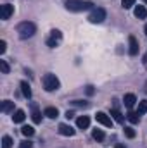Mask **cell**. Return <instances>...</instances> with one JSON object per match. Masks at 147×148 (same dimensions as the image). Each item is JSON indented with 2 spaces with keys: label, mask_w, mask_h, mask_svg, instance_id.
Instances as JSON below:
<instances>
[{
  "label": "cell",
  "mask_w": 147,
  "mask_h": 148,
  "mask_svg": "<svg viewBox=\"0 0 147 148\" xmlns=\"http://www.w3.org/2000/svg\"><path fill=\"white\" fill-rule=\"evenodd\" d=\"M64 7L68 10H71V12H83V10L94 9V3L88 2V0H66Z\"/></svg>",
  "instance_id": "1"
},
{
  "label": "cell",
  "mask_w": 147,
  "mask_h": 148,
  "mask_svg": "<svg viewBox=\"0 0 147 148\" xmlns=\"http://www.w3.org/2000/svg\"><path fill=\"white\" fill-rule=\"evenodd\" d=\"M16 31H17V35L23 38V40H26V38H31L37 33V26H35V23H31V21H23V23L17 24Z\"/></svg>",
  "instance_id": "2"
},
{
  "label": "cell",
  "mask_w": 147,
  "mask_h": 148,
  "mask_svg": "<svg viewBox=\"0 0 147 148\" xmlns=\"http://www.w3.org/2000/svg\"><path fill=\"white\" fill-rule=\"evenodd\" d=\"M42 84H43V88H45V91H55V90H59V86H61V81L57 79V76L55 74H45L43 77H42Z\"/></svg>",
  "instance_id": "3"
},
{
  "label": "cell",
  "mask_w": 147,
  "mask_h": 148,
  "mask_svg": "<svg viewBox=\"0 0 147 148\" xmlns=\"http://www.w3.org/2000/svg\"><path fill=\"white\" fill-rule=\"evenodd\" d=\"M106 19V10L102 7H97V9H92L90 16H88V21L92 24H101L102 21Z\"/></svg>",
  "instance_id": "4"
},
{
  "label": "cell",
  "mask_w": 147,
  "mask_h": 148,
  "mask_svg": "<svg viewBox=\"0 0 147 148\" xmlns=\"http://www.w3.org/2000/svg\"><path fill=\"white\" fill-rule=\"evenodd\" d=\"M61 40H62V33H61L59 29H52V31H50V38L47 40V45H49L50 48H55Z\"/></svg>",
  "instance_id": "5"
},
{
  "label": "cell",
  "mask_w": 147,
  "mask_h": 148,
  "mask_svg": "<svg viewBox=\"0 0 147 148\" xmlns=\"http://www.w3.org/2000/svg\"><path fill=\"white\" fill-rule=\"evenodd\" d=\"M95 119H97V122H101L102 126H106V127H112V119H111L106 112H97Z\"/></svg>",
  "instance_id": "6"
},
{
  "label": "cell",
  "mask_w": 147,
  "mask_h": 148,
  "mask_svg": "<svg viewBox=\"0 0 147 148\" xmlns=\"http://www.w3.org/2000/svg\"><path fill=\"white\" fill-rule=\"evenodd\" d=\"M128 43H130V55H137L139 53V41L135 36H128Z\"/></svg>",
  "instance_id": "7"
},
{
  "label": "cell",
  "mask_w": 147,
  "mask_h": 148,
  "mask_svg": "<svg viewBox=\"0 0 147 148\" xmlns=\"http://www.w3.org/2000/svg\"><path fill=\"white\" fill-rule=\"evenodd\" d=\"M12 14H14V7H12V5H9V3H3V5H2V19H3V21H7Z\"/></svg>",
  "instance_id": "8"
},
{
  "label": "cell",
  "mask_w": 147,
  "mask_h": 148,
  "mask_svg": "<svg viewBox=\"0 0 147 148\" xmlns=\"http://www.w3.org/2000/svg\"><path fill=\"white\" fill-rule=\"evenodd\" d=\"M135 102H137V97H135L133 93H126L125 98H123V103H125L126 109H132V107L135 105Z\"/></svg>",
  "instance_id": "9"
},
{
  "label": "cell",
  "mask_w": 147,
  "mask_h": 148,
  "mask_svg": "<svg viewBox=\"0 0 147 148\" xmlns=\"http://www.w3.org/2000/svg\"><path fill=\"white\" fill-rule=\"evenodd\" d=\"M31 119H33L35 124H40V122H42V114L38 110L37 103H31Z\"/></svg>",
  "instance_id": "10"
},
{
  "label": "cell",
  "mask_w": 147,
  "mask_h": 148,
  "mask_svg": "<svg viewBox=\"0 0 147 148\" xmlns=\"http://www.w3.org/2000/svg\"><path fill=\"white\" fill-rule=\"evenodd\" d=\"M59 133L62 136H74V129L68 124H59Z\"/></svg>",
  "instance_id": "11"
},
{
  "label": "cell",
  "mask_w": 147,
  "mask_h": 148,
  "mask_svg": "<svg viewBox=\"0 0 147 148\" xmlns=\"http://www.w3.org/2000/svg\"><path fill=\"white\" fill-rule=\"evenodd\" d=\"M133 14H135L137 19H146L147 17V9L144 5H137V7L133 9Z\"/></svg>",
  "instance_id": "12"
},
{
  "label": "cell",
  "mask_w": 147,
  "mask_h": 148,
  "mask_svg": "<svg viewBox=\"0 0 147 148\" xmlns=\"http://www.w3.org/2000/svg\"><path fill=\"white\" fill-rule=\"evenodd\" d=\"M76 126H78L80 129H87V127L90 126V119H88L87 115H80V117L76 119Z\"/></svg>",
  "instance_id": "13"
},
{
  "label": "cell",
  "mask_w": 147,
  "mask_h": 148,
  "mask_svg": "<svg viewBox=\"0 0 147 148\" xmlns=\"http://www.w3.org/2000/svg\"><path fill=\"white\" fill-rule=\"evenodd\" d=\"M24 119H26V114H24V110H21V109H17V110L14 112V115H12V121L16 124H21Z\"/></svg>",
  "instance_id": "14"
},
{
  "label": "cell",
  "mask_w": 147,
  "mask_h": 148,
  "mask_svg": "<svg viewBox=\"0 0 147 148\" xmlns=\"http://www.w3.org/2000/svg\"><path fill=\"white\" fill-rule=\"evenodd\" d=\"M111 115H112V119H114L116 122H119V124H125V117H123V114L118 110L116 107H114V109H111Z\"/></svg>",
  "instance_id": "15"
},
{
  "label": "cell",
  "mask_w": 147,
  "mask_h": 148,
  "mask_svg": "<svg viewBox=\"0 0 147 148\" xmlns=\"http://www.w3.org/2000/svg\"><path fill=\"white\" fill-rule=\"evenodd\" d=\"M2 112L3 114H9V112H14V102H10V100H3L2 102Z\"/></svg>",
  "instance_id": "16"
},
{
  "label": "cell",
  "mask_w": 147,
  "mask_h": 148,
  "mask_svg": "<svg viewBox=\"0 0 147 148\" xmlns=\"http://www.w3.org/2000/svg\"><path fill=\"white\" fill-rule=\"evenodd\" d=\"M43 115H47L49 119H55V117H59V110L55 107H47L43 110Z\"/></svg>",
  "instance_id": "17"
},
{
  "label": "cell",
  "mask_w": 147,
  "mask_h": 148,
  "mask_svg": "<svg viewBox=\"0 0 147 148\" xmlns=\"http://www.w3.org/2000/svg\"><path fill=\"white\" fill-rule=\"evenodd\" d=\"M21 93L26 97V98H31V88L26 81H21Z\"/></svg>",
  "instance_id": "18"
},
{
  "label": "cell",
  "mask_w": 147,
  "mask_h": 148,
  "mask_svg": "<svg viewBox=\"0 0 147 148\" xmlns=\"http://www.w3.org/2000/svg\"><path fill=\"white\" fill-rule=\"evenodd\" d=\"M92 136H94L95 141H104V138H106V134H104L102 129H94L92 131Z\"/></svg>",
  "instance_id": "19"
},
{
  "label": "cell",
  "mask_w": 147,
  "mask_h": 148,
  "mask_svg": "<svg viewBox=\"0 0 147 148\" xmlns=\"http://www.w3.org/2000/svg\"><path fill=\"white\" fill-rule=\"evenodd\" d=\"M21 133H23L26 138H31V136L35 134V129H33L31 126H23V127H21Z\"/></svg>",
  "instance_id": "20"
},
{
  "label": "cell",
  "mask_w": 147,
  "mask_h": 148,
  "mask_svg": "<svg viewBox=\"0 0 147 148\" xmlns=\"http://www.w3.org/2000/svg\"><path fill=\"white\" fill-rule=\"evenodd\" d=\"M128 121L132 122V124H139V121H140V115L137 114V112H128Z\"/></svg>",
  "instance_id": "21"
},
{
  "label": "cell",
  "mask_w": 147,
  "mask_h": 148,
  "mask_svg": "<svg viewBox=\"0 0 147 148\" xmlns=\"http://www.w3.org/2000/svg\"><path fill=\"white\" fill-rule=\"evenodd\" d=\"M147 112V100H142L140 103H139V109H137V114L139 115H144Z\"/></svg>",
  "instance_id": "22"
},
{
  "label": "cell",
  "mask_w": 147,
  "mask_h": 148,
  "mask_svg": "<svg viewBox=\"0 0 147 148\" xmlns=\"http://www.w3.org/2000/svg\"><path fill=\"white\" fill-rule=\"evenodd\" d=\"M2 148H12V138L10 136H3L2 138Z\"/></svg>",
  "instance_id": "23"
},
{
  "label": "cell",
  "mask_w": 147,
  "mask_h": 148,
  "mask_svg": "<svg viewBox=\"0 0 147 148\" xmlns=\"http://www.w3.org/2000/svg\"><path fill=\"white\" fill-rule=\"evenodd\" d=\"M0 71L3 74H9V71H10V67H9V64L5 60H0Z\"/></svg>",
  "instance_id": "24"
},
{
  "label": "cell",
  "mask_w": 147,
  "mask_h": 148,
  "mask_svg": "<svg viewBox=\"0 0 147 148\" xmlns=\"http://www.w3.org/2000/svg\"><path fill=\"white\" fill-rule=\"evenodd\" d=\"M135 5V0H121V7L123 9H130Z\"/></svg>",
  "instance_id": "25"
},
{
  "label": "cell",
  "mask_w": 147,
  "mask_h": 148,
  "mask_svg": "<svg viewBox=\"0 0 147 148\" xmlns=\"http://www.w3.org/2000/svg\"><path fill=\"white\" fill-rule=\"evenodd\" d=\"M125 136L132 140V138H135V131H133L132 127H125Z\"/></svg>",
  "instance_id": "26"
},
{
  "label": "cell",
  "mask_w": 147,
  "mask_h": 148,
  "mask_svg": "<svg viewBox=\"0 0 147 148\" xmlns=\"http://www.w3.org/2000/svg\"><path fill=\"white\" fill-rule=\"evenodd\" d=\"M19 148H33V143H31L30 140H24V141H21Z\"/></svg>",
  "instance_id": "27"
},
{
  "label": "cell",
  "mask_w": 147,
  "mask_h": 148,
  "mask_svg": "<svg viewBox=\"0 0 147 148\" xmlns=\"http://www.w3.org/2000/svg\"><path fill=\"white\" fill-rule=\"evenodd\" d=\"M73 105H74V107H83V109H85V107H88V103H87V102H81V100H74Z\"/></svg>",
  "instance_id": "28"
},
{
  "label": "cell",
  "mask_w": 147,
  "mask_h": 148,
  "mask_svg": "<svg viewBox=\"0 0 147 148\" xmlns=\"http://www.w3.org/2000/svg\"><path fill=\"white\" fill-rule=\"evenodd\" d=\"M5 50H7V43L5 40H0V53H5Z\"/></svg>",
  "instance_id": "29"
},
{
  "label": "cell",
  "mask_w": 147,
  "mask_h": 148,
  "mask_svg": "<svg viewBox=\"0 0 147 148\" xmlns=\"http://www.w3.org/2000/svg\"><path fill=\"white\" fill-rule=\"evenodd\" d=\"M85 91H87V95H90V97H92V95L95 93V90H94V86H87V90H85Z\"/></svg>",
  "instance_id": "30"
},
{
  "label": "cell",
  "mask_w": 147,
  "mask_h": 148,
  "mask_svg": "<svg viewBox=\"0 0 147 148\" xmlns=\"http://www.w3.org/2000/svg\"><path fill=\"white\" fill-rule=\"evenodd\" d=\"M73 115H74V114H73V112H71V110H68V112H66V117H68V119H71Z\"/></svg>",
  "instance_id": "31"
},
{
  "label": "cell",
  "mask_w": 147,
  "mask_h": 148,
  "mask_svg": "<svg viewBox=\"0 0 147 148\" xmlns=\"http://www.w3.org/2000/svg\"><path fill=\"white\" fill-rule=\"evenodd\" d=\"M144 66H146V67H147V53H146V55H144Z\"/></svg>",
  "instance_id": "32"
},
{
  "label": "cell",
  "mask_w": 147,
  "mask_h": 148,
  "mask_svg": "<svg viewBox=\"0 0 147 148\" xmlns=\"http://www.w3.org/2000/svg\"><path fill=\"white\" fill-rule=\"evenodd\" d=\"M116 148H126L125 145H116Z\"/></svg>",
  "instance_id": "33"
},
{
  "label": "cell",
  "mask_w": 147,
  "mask_h": 148,
  "mask_svg": "<svg viewBox=\"0 0 147 148\" xmlns=\"http://www.w3.org/2000/svg\"><path fill=\"white\" fill-rule=\"evenodd\" d=\"M144 33H146V35H147V24H146V28H144Z\"/></svg>",
  "instance_id": "34"
},
{
  "label": "cell",
  "mask_w": 147,
  "mask_h": 148,
  "mask_svg": "<svg viewBox=\"0 0 147 148\" xmlns=\"http://www.w3.org/2000/svg\"><path fill=\"white\" fill-rule=\"evenodd\" d=\"M144 2H146V3H147V0H144Z\"/></svg>",
  "instance_id": "35"
}]
</instances>
